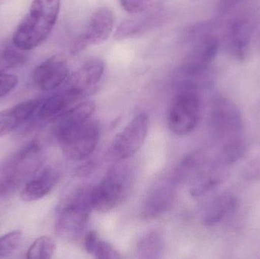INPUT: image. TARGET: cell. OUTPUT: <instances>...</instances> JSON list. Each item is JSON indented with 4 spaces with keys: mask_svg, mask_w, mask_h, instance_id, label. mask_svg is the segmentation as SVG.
<instances>
[{
    "mask_svg": "<svg viewBox=\"0 0 260 259\" xmlns=\"http://www.w3.org/2000/svg\"><path fill=\"white\" fill-rule=\"evenodd\" d=\"M69 72L67 58L63 55H54L35 68L32 73V81L40 90L53 91L67 81Z\"/></svg>",
    "mask_w": 260,
    "mask_h": 259,
    "instance_id": "8fae6325",
    "label": "cell"
},
{
    "mask_svg": "<svg viewBox=\"0 0 260 259\" xmlns=\"http://www.w3.org/2000/svg\"><path fill=\"white\" fill-rule=\"evenodd\" d=\"M147 10L143 12V15L142 16L133 17L122 21L114 33L115 39L121 41L133 38L147 28L151 21L154 20V15H151L152 12L148 15Z\"/></svg>",
    "mask_w": 260,
    "mask_h": 259,
    "instance_id": "7402d4cb",
    "label": "cell"
},
{
    "mask_svg": "<svg viewBox=\"0 0 260 259\" xmlns=\"http://www.w3.org/2000/svg\"><path fill=\"white\" fill-rule=\"evenodd\" d=\"M41 164V151L38 143L33 141L20 149L2 169L0 195L8 194L16 190L38 172Z\"/></svg>",
    "mask_w": 260,
    "mask_h": 259,
    "instance_id": "5b68a950",
    "label": "cell"
},
{
    "mask_svg": "<svg viewBox=\"0 0 260 259\" xmlns=\"http://www.w3.org/2000/svg\"><path fill=\"white\" fill-rule=\"evenodd\" d=\"M13 42L0 41V72L22 65L27 60V54Z\"/></svg>",
    "mask_w": 260,
    "mask_h": 259,
    "instance_id": "44dd1931",
    "label": "cell"
},
{
    "mask_svg": "<svg viewBox=\"0 0 260 259\" xmlns=\"http://www.w3.org/2000/svg\"><path fill=\"white\" fill-rule=\"evenodd\" d=\"M91 192V187L77 190L59 205L55 230L62 239L74 240L86 228L93 209Z\"/></svg>",
    "mask_w": 260,
    "mask_h": 259,
    "instance_id": "3957f363",
    "label": "cell"
},
{
    "mask_svg": "<svg viewBox=\"0 0 260 259\" xmlns=\"http://www.w3.org/2000/svg\"><path fill=\"white\" fill-rule=\"evenodd\" d=\"M237 198L230 193H224L213 199L203 212V222L206 226H213L222 221L228 215L236 210Z\"/></svg>",
    "mask_w": 260,
    "mask_h": 259,
    "instance_id": "ac0fdd59",
    "label": "cell"
},
{
    "mask_svg": "<svg viewBox=\"0 0 260 259\" xmlns=\"http://www.w3.org/2000/svg\"><path fill=\"white\" fill-rule=\"evenodd\" d=\"M131 171L123 161L117 162L105 173L102 180L91 187V202L94 210L108 212L127 197L132 186Z\"/></svg>",
    "mask_w": 260,
    "mask_h": 259,
    "instance_id": "7a4b0ae2",
    "label": "cell"
},
{
    "mask_svg": "<svg viewBox=\"0 0 260 259\" xmlns=\"http://www.w3.org/2000/svg\"><path fill=\"white\" fill-rule=\"evenodd\" d=\"M94 257L98 258H110L119 259L121 258V255L119 253L118 251L108 242L102 240L100 244L96 249Z\"/></svg>",
    "mask_w": 260,
    "mask_h": 259,
    "instance_id": "484cf974",
    "label": "cell"
},
{
    "mask_svg": "<svg viewBox=\"0 0 260 259\" xmlns=\"http://www.w3.org/2000/svg\"><path fill=\"white\" fill-rule=\"evenodd\" d=\"M56 249L54 240L47 236L38 237L27 249L26 257L29 259H48L53 257Z\"/></svg>",
    "mask_w": 260,
    "mask_h": 259,
    "instance_id": "603a6c76",
    "label": "cell"
},
{
    "mask_svg": "<svg viewBox=\"0 0 260 259\" xmlns=\"http://www.w3.org/2000/svg\"><path fill=\"white\" fill-rule=\"evenodd\" d=\"M42 100L35 98L21 102L0 112V137L16 130L35 115Z\"/></svg>",
    "mask_w": 260,
    "mask_h": 259,
    "instance_id": "9a60e30c",
    "label": "cell"
},
{
    "mask_svg": "<svg viewBox=\"0 0 260 259\" xmlns=\"http://www.w3.org/2000/svg\"><path fill=\"white\" fill-rule=\"evenodd\" d=\"M114 15L108 8H99L90 18L84 33L74 44L73 54L85 50L91 45H99L108 39L114 27Z\"/></svg>",
    "mask_w": 260,
    "mask_h": 259,
    "instance_id": "30bf717a",
    "label": "cell"
},
{
    "mask_svg": "<svg viewBox=\"0 0 260 259\" xmlns=\"http://www.w3.org/2000/svg\"><path fill=\"white\" fill-rule=\"evenodd\" d=\"M246 1L247 0H219L218 4V14L227 15Z\"/></svg>",
    "mask_w": 260,
    "mask_h": 259,
    "instance_id": "f1b7e54d",
    "label": "cell"
},
{
    "mask_svg": "<svg viewBox=\"0 0 260 259\" xmlns=\"http://www.w3.org/2000/svg\"><path fill=\"white\" fill-rule=\"evenodd\" d=\"M18 84V79L14 75L0 72V98L10 94Z\"/></svg>",
    "mask_w": 260,
    "mask_h": 259,
    "instance_id": "d4e9b609",
    "label": "cell"
},
{
    "mask_svg": "<svg viewBox=\"0 0 260 259\" xmlns=\"http://www.w3.org/2000/svg\"><path fill=\"white\" fill-rule=\"evenodd\" d=\"M165 252L163 238L157 231L144 234L136 245V255L139 258H160Z\"/></svg>",
    "mask_w": 260,
    "mask_h": 259,
    "instance_id": "ffe728a7",
    "label": "cell"
},
{
    "mask_svg": "<svg viewBox=\"0 0 260 259\" xmlns=\"http://www.w3.org/2000/svg\"><path fill=\"white\" fill-rule=\"evenodd\" d=\"M8 0H0V3H6Z\"/></svg>",
    "mask_w": 260,
    "mask_h": 259,
    "instance_id": "f546056e",
    "label": "cell"
},
{
    "mask_svg": "<svg viewBox=\"0 0 260 259\" xmlns=\"http://www.w3.org/2000/svg\"><path fill=\"white\" fill-rule=\"evenodd\" d=\"M210 123L223 146L243 141V118L241 111L230 99L216 96L211 105Z\"/></svg>",
    "mask_w": 260,
    "mask_h": 259,
    "instance_id": "ba28073f",
    "label": "cell"
},
{
    "mask_svg": "<svg viewBox=\"0 0 260 259\" xmlns=\"http://www.w3.org/2000/svg\"><path fill=\"white\" fill-rule=\"evenodd\" d=\"M60 3L61 0H33L14 32L12 41L15 45L28 51L44 43L57 21Z\"/></svg>",
    "mask_w": 260,
    "mask_h": 259,
    "instance_id": "6da1fadb",
    "label": "cell"
},
{
    "mask_svg": "<svg viewBox=\"0 0 260 259\" xmlns=\"http://www.w3.org/2000/svg\"><path fill=\"white\" fill-rule=\"evenodd\" d=\"M191 47L183 59L181 71L186 76L203 74L218 53V38L211 32L210 26L200 24L192 27L188 35Z\"/></svg>",
    "mask_w": 260,
    "mask_h": 259,
    "instance_id": "8992f818",
    "label": "cell"
},
{
    "mask_svg": "<svg viewBox=\"0 0 260 259\" xmlns=\"http://www.w3.org/2000/svg\"><path fill=\"white\" fill-rule=\"evenodd\" d=\"M22 240V233L14 231L0 237V258L10 256L16 252Z\"/></svg>",
    "mask_w": 260,
    "mask_h": 259,
    "instance_id": "cb8c5ba5",
    "label": "cell"
},
{
    "mask_svg": "<svg viewBox=\"0 0 260 259\" xmlns=\"http://www.w3.org/2000/svg\"><path fill=\"white\" fill-rule=\"evenodd\" d=\"M59 176V172L54 167H45L38 173L37 172L23 187L21 199L27 202L43 199L56 187Z\"/></svg>",
    "mask_w": 260,
    "mask_h": 259,
    "instance_id": "2e32d148",
    "label": "cell"
},
{
    "mask_svg": "<svg viewBox=\"0 0 260 259\" xmlns=\"http://www.w3.org/2000/svg\"><path fill=\"white\" fill-rule=\"evenodd\" d=\"M80 98L79 94L63 88L62 91L42 100L35 115L41 121L56 120L69 109V106H71L72 103Z\"/></svg>",
    "mask_w": 260,
    "mask_h": 259,
    "instance_id": "e0dca14e",
    "label": "cell"
},
{
    "mask_svg": "<svg viewBox=\"0 0 260 259\" xmlns=\"http://www.w3.org/2000/svg\"><path fill=\"white\" fill-rule=\"evenodd\" d=\"M148 123V117L145 114L135 117L111 143L108 149V158L116 162H120L133 156L145 141Z\"/></svg>",
    "mask_w": 260,
    "mask_h": 259,
    "instance_id": "9c48e42d",
    "label": "cell"
},
{
    "mask_svg": "<svg viewBox=\"0 0 260 259\" xmlns=\"http://www.w3.org/2000/svg\"><path fill=\"white\" fill-rule=\"evenodd\" d=\"M201 99L198 88L192 82L182 85L173 102L168 125L173 133L185 135L195 129L200 120Z\"/></svg>",
    "mask_w": 260,
    "mask_h": 259,
    "instance_id": "277c9868",
    "label": "cell"
},
{
    "mask_svg": "<svg viewBox=\"0 0 260 259\" xmlns=\"http://www.w3.org/2000/svg\"><path fill=\"white\" fill-rule=\"evenodd\" d=\"M254 29V21L251 14L238 15L229 23L226 32V40L229 50L238 58L245 55Z\"/></svg>",
    "mask_w": 260,
    "mask_h": 259,
    "instance_id": "5bb4252c",
    "label": "cell"
},
{
    "mask_svg": "<svg viewBox=\"0 0 260 259\" xmlns=\"http://www.w3.org/2000/svg\"><path fill=\"white\" fill-rule=\"evenodd\" d=\"M176 186L172 177L157 180L145 196L141 209L142 217L150 220L168 211L174 202Z\"/></svg>",
    "mask_w": 260,
    "mask_h": 259,
    "instance_id": "7c38bea8",
    "label": "cell"
},
{
    "mask_svg": "<svg viewBox=\"0 0 260 259\" xmlns=\"http://www.w3.org/2000/svg\"><path fill=\"white\" fill-rule=\"evenodd\" d=\"M55 135L64 155L73 161H82L91 155L100 136L99 124L91 119L81 124L55 126Z\"/></svg>",
    "mask_w": 260,
    "mask_h": 259,
    "instance_id": "52a82bcc",
    "label": "cell"
},
{
    "mask_svg": "<svg viewBox=\"0 0 260 259\" xmlns=\"http://www.w3.org/2000/svg\"><path fill=\"white\" fill-rule=\"evenodd\" d=\"M102 240V238L97 231H91L87 233L85 237V240H84V246H85L86 252L88 254L94 255V252Z\"/></svg>",
    "mask_w": 260,
    "mask_h": 259,
    "instance_id": "83f0119b",
    "label": "cell"
},
{
    "mask_svg": "<svg viewBox=\"0 0 260 259\" xmlns=\"http://www.w3.org/2000/svg\"><path fill=\"white\" fill-rule=\"evenodd\" d=\"M104 71L105 63L102 59H90L68 77L64 88L74 91L82 97L92 91L97 86Z\"/></svg>",
    "mask_w": 260,
    "mask_h": 259,
    "instance_id": "4fadbf2b",
    "label": "cell"
},
{
    "mask_svg": "<svg viewBox=\"0 0 260 259\" xmlns=\"http://www.w3.org/2000/svg\"><path fill=\"white\" fill-rule=\"evenodd\" d=\"M120 3L128 13L137 15L148 9L149 0H120Z\"/></svg>",
    "mask_w": 260,
    "mask_h": 259,
    "instance_id": "4316f807",
    "label": "cell"
},
{
    "mask_svg": "<svg viewBox=\"0 0 260 259\" xmlns=\"http://www.w3.org/2000/svg\"><path fill=\"white\" fill-rule=\"evenodd\" d=\"M203 168V159L198 153H192L185 157L174 170L173 180L176 184L182 183L186 181L193 180Z\"/></svg>",
    "mask_w": 260,
    "mask_h": 259,
    "instance_id": "d6986e66",
    "label": "cell"
}]
</instances>
